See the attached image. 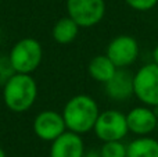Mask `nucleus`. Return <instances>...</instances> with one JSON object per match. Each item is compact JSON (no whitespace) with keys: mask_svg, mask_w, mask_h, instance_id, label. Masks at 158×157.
Here are the masks:
<instances>
[{"mask_svg":"<svg viewBox=\"0 0 158 157\" xmlns=\"http://www.w3.org/2000/svg\"><path fill=\"white\" fill-rule=\"evenodd\" d=\"M38 97V85L31 74L14 72L3 83V102L13 113L28 111Z\"/></svg>","mask_w":158,"mask_h":157,"instance_id":"f257e3e1","label":"nucleus"},{"mask_svg":"<svg viewBox=\"0 0 158 157\" xmlns=\"http://www.w3.org/2000/svg\"><path fill=\"white\" fill-rule=\"evenodd\" d=\"M98 114L100 110L97 102L87 95H77L71 97L63 108L67 129L79 135L93 131Z\"/></svg>","mask_w":158,"mask_h":157,"instance_id":"f03ea898","label":"nucleus"},{"mask_svg":"<svg viewBox=\"0 0 158 157\" xmlns=\"http://www.w3.org/2000/svg\"><path fill=\"white\" fill-rule=\"evenodd\" d=\"M8 60L14 72L32 74L38 70L43 60V47L36 39L24 38L11 47L8 53Z\"/></svg>","mask_w":158,"mask_h":157,"instance_id":"7ed1b4c3","label":"nucleus"},{"mask_svg":"<svg viewBox=\"0 0 158 157\" xmlns=\"http://www.w3.org/2000/svg\"><path fill=\"white\" fill-rule=\"evenodd\" d=\"M135 96L146 106L158 107V64H146L133 75Z\"/></svg>","mask_w":158,"mask_h":157,"instance_id":"20e7f679","label":"nucleus"},{"mask_svg":"<svg viewBox=\"0 0 158 157\" xmlns=\"http://www.w3.org/2000/svg\"><path fill=\"white\" fill-rule=\"evenodd\" d=\"M67 13L79 28H92L106 15L104 0H67Z\"/></svg>","mask_w":158,"mask_h":157,"instance_id":"39448f33","label":"nucleus"},{"mask_svg":"<svg viewBox=\"0 0 158 157\" xmlns=\"http://www.w3.org/2000/svg\"><path fill=\"white\" fill-rule=\"evenodd\" d=\"M93 131L96 136L103 142L122 141L129 132L126 114L118 110L100 111Z\"/></svg>","mask_w":158,"mask_h":157,"instance_id":"423d86ee","label":"nucleus"},{"mask_svg":"<svg viewBox=\"0 0 158 157\" xmlns=\"http://www.w3.org/2000/svg\"><path fill=\"white\" fill-rule=\"evenodd\" d=\"M106 54L117 66V68L129 67L137 60L139 45L131 35H119L108 43Z\"/></svg>","mask_w":158,"mask_h":157,"instance_id":"0eeeda50","label":"nucleus"},{"mask_svg":"<svg viewBox=\"0 0 158 157\" xmlns=\"http://www.w3.org/2000/svg\"><path fill=\"white\" fill-rule=\"evenodd\" d=\"M67 131L63 113L54 110H43L33 120V132L39 139L53 142Z\"/></svg>","mask_w":158,"mask_h":157,"instance_id":"6e6552de","label":"nucleus"},{"mask_svg":"<svg viewBox=\"0 0 158 157\" xmlns=\"http://www.w3.org/2000/svg\"><path fill=\"white\" fill-rule=\"evenodd\" d=\"M129 132H133L139 136H146L157 129L158 114L150 106H137L126 114Z\"/></svg>","mask_w":158,"mask_h":157,"instance_id":"1a4fd4ad","label":"nucleus"},{"mask_svg":"<svg viewBox=\"0 0 158 157\" xmlns=\"http://www.w3.org/2000/svg\"><path fill=\"white\" fill-rule=\"evenodd\" d=\"M85 143L82 136L67 129L52 142L50 157H83Z\"/></svg>","mask_w":158,"mask_h":157,"instance_id":"9d476101","label":"nucleus"},{"mask_svg":"<svg viewBox=\"0 0 158 157\" xmlns=\"http://www.w3.org/2000/svg\"><path fill=\"white\" fill-rule=\"evenodd\" d=\"M104 86H106L107 96L117 102H123L129 99L132 95H135L133 75L125 68H118L111 79L104 83Z\"/></svg>","mask_w":158,"mask_h":157,"instance_id":"9b49d317","label":"nucleus"},{"mask_svg":"<svg viewBox=\"0 0 158 157\" xmlns=\"http://www.w3.org/2000/svg\"><path fill=\"white\" fill-rule=\"evenodd\" d=\"M117 66L110 60L107 54H98L90 60L89 66H87V72L89 75L100 83L108 82L112 78V75L117 72Z\"/></svg>","mask_w":158,"mask_h":157,"instance_id":"f8f14e48","label":"nucleus"},{"mask_svg":"<svg viewBox=\"0 0 158 157\" xmlns=\"http://www.w3.org/2000/svg\"><path fill=\"white\" fill-rule=\"evenodd\" d=\"M79 33V25L71 17H63L54 24L52 31V36L57 43L68 45L77 39Z\"/></svg>","mask_w":158,"mask_h":157,"instance_id":"ddd939ff","label":"nucleus"},{"mask_svg":"<svg viewBox=\"0 0 158 157\" xmlns=\"http://www.w3.org/2000/svg\"><path fill=\"white\" fill-rule=\"evenodd\" d=\"M126 157H158V141L139 136L126 146Z\"/></svg>","mask_w":158,"mask_h":157,"instance_id":"4468645a","label":"nucleus"},{"mask_svg":"<svg viewBox=\"0 0 158 157\" xmlns=\"http://www.w3.org/2000/svg\"><path fill=\"white\" fill-rule=\"evenodd\" d=\"M101 157H126V146L122 141L104 142L100 149Z\"/></svg>","mask_w":158,"mask_h":157,"instance_id":"2eb2a0df","label":"nucleus"},{"mask_svg":"<svg viewBox=\"0 0 158 157\" xmlns=\"http://www.w3.org/2000/svg\"><path fill=\"white\" fill-rule=\"evenodd\" d=\"M125 3L137 11H148L157 6L158 0H125Z\"/></svg>","mask_w":158,"mask_h":157,"instance_id":"dca6fc26","label":"nucleus"},{"mask_svg":"<svg viewBox=\"0 0 158 157\" xmlns=\"http://www.w3.org/2000/svg\"><path fill=\"white\" fill-rule=\"evenodd\" d=\"M13 74L14 70L11 67L10 60H8V56H2L0 57V82L4 83Z\"/></svg>","mask_w":158,"mask_h":157,"instance_id":"f3484780","label":"nucleus"},{"mask_svg":"<svg viewBox=\"0 0 158 157\" xmlns=\"http://www.w3.org/2000/svg\"><path fill=\"white\" fill-rule=\"evenodd\" d=\"M83 157H101L100 155V150H89V152H85Z\"/></svg>","mask_w":158,"mask_h":157,"instance_id":"a211bd4d","label":"nucleus"},{"mask_svg":"<svg viewBox=\"0 0 158 157\" xmlns=\"http://www.w3.org/2000/svg\"><path fill=\"white\" fill-rule=\"evenodd\" d=\"M153 61L156 64H158V45L154 47V50H153Z\"/></svg>","mask_w":158,"mask_h":157,"instance_id":"6ab92c4d","label":"nucleus"},{"mask_svg":"<svg viewBox=\"0 0 158 157\" xmlns=\"http://www.w3.org/2000/svg\"><path fill=\"white\" fill-rule=\"evenodd\" d=\"M0 157H6V152L2 149V147H0Z\"/></svg>","mask_w":158,"mask_h":157,"instance_id":"aec40b11","label":"nucleus"},{"mask_svg":"<svg viewBox=\"0 0 158 157\" xmlns=\"http://www.w3.org/2000/svg\"><path fill=\"white\" fill-rule=\"evenodd\" d=\"M156 131H157V132H158V122H157V129H156Z\"/></svg>","mask_w":158,"mask_h":157,"instance_id":"412c9836","label":"nucleus"}]
</instances>
